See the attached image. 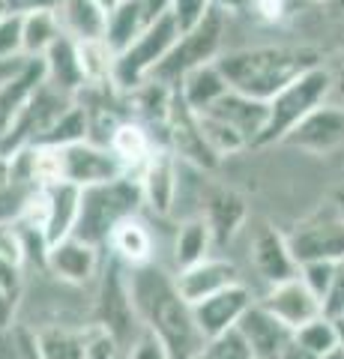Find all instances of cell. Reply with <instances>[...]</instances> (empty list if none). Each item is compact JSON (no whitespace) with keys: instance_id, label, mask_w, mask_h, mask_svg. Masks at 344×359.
<instances>
[{"instance_id":"e0dca14e","label":"cell","mask_w":344,"mask_h":359,"mask_svg":"<svg viewBox=\"0 0 344 359\" xmlns=\"http://www.w3.org/2000/svg\"><path fill=\"white\" fill-rule=\"evenodd\" d=\"M258 302L266 311H273L275 318H279L284 327H291L294 332L324 314V302H320V297H315L299 276L287 278V282L273 285V287H266Z\"/></svg>"},{"instance_id":"9a60e30c","label":"cell","mask_w":344,"mask_h":359,"mask_svg":"<svg viewBox=\"0 0 344 359\" xmlns=\"http://www.w3.org/2000/svg\"><path fill=\"white\" fill-rule=\"evenodd\" d=\"M201 216L207 219L209 231H213L216 249H225L228 243H234L237 233L246 228L249 222V204L237 189L231 186H207L201 195Z\"/></svg>"},{"instance_id":"8992f818","label":"cell","mask_w":344,"mask_h":359,"mask_svg":"<svg viewBox=\"0 0 344 359\" xmlns=\"http://www.w3.org/2000/svg\"><path fill=\"white\" fill-rule=\"evenodd\" d=\"M93 320L102 323V327L114 335L126 351L144 332L135 299H132V287H129V266L120 264L114 255H105L102 269H99Z\"/></svg>"},{"instance_id":"4fadbf2b","label":"cell","mask_w":344,"mask_h":359,"mask_svg":"<svg viewBox=\"0 0 344 359\" xmlns=\"http://www.w3.org/2000/svg\"><path fill=\"white\" fill-rule=\"evenodd\" d=\"M135 177L141 183L144 207L153 216L168 219L177 207V192H180V159L168 147H159Z\"/></svg>"},{"instance_id":"816d5d0a","label":"cell","mask_w":344,"mask_h":359,"mask_svg":"<svg viewBox=\"0 0 344 359\" xmlns=\"http://www.w3.org/2000/svg\"><path fill=\"white\" fill-rule=\"evenodd\" d=\"M9 183V159L6 156H0V186Z\"/></svg>"},{"instance_id":"f35d334b","label":"cell","mask_w":344,"mask_h":359,"mask_svg":"<svg viewBox=\"0 0 344 359\" xmlns=\"http://www.w3.org/2000/svg\"><path fill=\"white\" fill-rule=\"evenodd\" d=\"M209 9H213V0H174L171 15L180 25V30H192L198 21H204Z\"/></svg>"},{"instance_id":"83f0119b","label":"cell","mask_w":344,"mask_h":359,"mask_svg":"<svg viewBox=\"0 0 344 359\" xmlns=\"http://www.w3.org/2000/svg\"><path fill=\"white\" fill-rule=\"evenodd\" d=\"M48 189V224H46V237L48 243H57L72 237L75 222H78V210H81V189L72 183H54Z\"/></svg>"},{"instance_id":"60d3db41","label":"cell","mask_w":344,"mask_h":359,"mask_svg":"<svg viewBox=\"0 0 344 359\" xmlns=\"http://www.w3.org/2000/svg\"><path fill=\"white\" fill-rule=\"evenodd\" d=\"M126 359H171V356H168V351L162 347V341L156 339V335L144 330L126 351Z\"/></svg>"},{"instance_id":"7a4b0ae2","label":"cell","mask_w":344,"mask_h":359,"mask_svg":"<svg viewBox=\"0 0 344 359\" xmlns=\"http://www.w3.org/2000/svg\"><path fill=\"white\" fill-rule=\"evenodd\" d=\"M324 63V54L312 45H258V48L221 51L216 66L228 78L231 90L261 102L279 93L303 72Z\"/></svg>"},{"instance_id":"ab89813d","label":"cell","mask_w":344,"mask_h":359,"mask_svg":"<svg viewBox=\"0 0 344 359\" xmlns=\"http://www.w3.org/2000/svg\"><path fill=\"white\" fill-rule=\"evenodd\" d=\"M33 186H25V183H15V180H9V183L0 186V222L4 219H15L21 212V204H25V198Z\"/></svg>"},{"instance_id":"ba28073f","label":"cell","mask_w":344,"mask_h":359,"mask_svg":"<svg viewBox=\"0 0 344 359\" xmlns=\"http://www.w3.org/2000/svg\"><path fill=\"white\" fill-rule=\"evenodd\" d=\"M75 102V96L60 93L48 81H42L36 87V93L27 99V105L18 111V117L13 120V126L6 129V135L0 138V156H15L18 150L33 147L46 138V132L60 120V114Z\"/></svg>"},{"instance_id":"bcb514c9","label":"cell","mask_w":344,"mask_h":359,"mask_svg":"<svg viewBox=\"0 0 344 359\" xmlns=\"http://www.w3.org/2000/svg\"><path fill=\"white\" fill-rule=\"evenodd\" d=\"M27 60H30V57H9V60H0V84L9 81V78H13L15 72L25 69Z\"/></svg>"},{"instance_id":"11a10c76","label":"cell","mask_w":344,"mask_h":359,"mask_svg":"<svg viewBox=\"0 0 344 359\" xmlns=\"http://www.w3.org/2000/svg\"><path fill=\"white\" fill-rule=\"evenodd\" d=\"M0 15H6V0H0Z\"/></svg>"},{"instance_id":"6da1fadb","label":"cell","mask_w":344,"mask_h":359,"mask_svg":"<svg viewBox=\"0 0 344 359\" xmlns=\"http://www.w3.org/2000/svg\"><path fill=\"white\" fill-rule=\"evenodd\" d=\"M129 287L135 299L141 327L153 332L168 351L171 359H195L207 344L204 332L198 330L192 302H186L177 290L174 273L159 264H144L129 269Z\"/></svg>"},{"instance_id":"d6a6232c","label":"cell","mask_w":344,"mask_h":359,"mask_svg":"<svg viewBox=\"0 0 344 359\" xmlns=\"http://www.w3.org/2000/svg\"><path fill=\"white\" fill-rule=\"evenodd\" d=\"M78 141H90V117H87L84 105L75 99L60 114V120L46 132V138L39 144H51V147H69V144H78Z\"/></svg>"},{"instance_id":"4316f807","label":"cell","mask_w":344,"mask_h":359,"mask_svg":"<svg viewBox=\"0 0 344 359\" xmlns=\"http://www.w3.org/2000/svg\"><path fill=\"white\" fill-rule=\"evenodd\" d=\"M57 18L63 33L72 39H99L105 36L108 13L96 0H57Z\"/></svg>"},{"instance_id":"7402d4cb","label":"cell","mask_w":344,"mask_h":359,"mask_svg":"<svg viewBox=\"0 0 344 359\" xmlns=\"http://www.w3.org/2000/svg\"><path fill=\"white\" fill-rule=\"evenodd\" d=\"M42 66H46V81L54 90H60V93L78 96L87 87V78L78 60V42L72 36H66V33L42 54Z\"/></svg>"},{"instance_id":"7c38bea8","label":"cell","mask_w":344,"mask_h":359,"mask_svg":"<svg viewBox=\"0 0 344 359\" xmlns=\"http://www.w3.org/2000/svg\"><path fill=\"white\" fill-rule=\"evenodd\" d=\"M249 261H252L254 273H258V278L266 287L299 276V264H296V257L291 252V245H287V237L266 222H261L258 228L252 231Z\"/></svg>"},{"instance_id":"1f68e13d","label":"cell","mask_w":344,"mask_h":359,"mask_svg":"<svg viewBox=\"0 0 344 359\" xmlns=\"http://www.w3.org/2000/svg\"><path fill=\"white\" fill-rule=\"evenodd\" d=\"M75 42H78V60H81V69H84L87 84L114 81L117 54L105 42V36H99V39H75Z\"/></svg>"},{"instance_id":"7dc6e473","label":"cell","mask_w":344,"mask_h":359,"mask_svg":"<svg viewBox=\"0 0 344 359\" xmlns=\"http://www.w3.org/2000/svg\"><path fill=\"white\" fill-rule=\"evenodd\" d=\"M171 6H174V0H144V9H147L150 21H156V18H162V15H168V13H171Z\"/></svg>"},{"instance_id":"f1b7e54d","label":"cell","mask_w":344,"mask_h":359,"mask_svg":"<svg viewBox=\"0 0 344 359\" xmlns=\"http://www.w3.org/2000/svg\"><path fill=\"white\" fill-rule=\"evenodd\" d=\"M150 25V15L144 9V0H120V4L108 13V25H105V42L120 54L129 48Z\"/></svg>"},{"instance_id":"ac0fdd59","label":"cell","mask_w":344,"mask_h":359,"mask_svg":"<svg viewBox=\"0 0 344 359\" xmlns=\"http://www.w3.org/2000/svg\"><path fill=\"white\" fill-rule=\"evenodd\" d=\"M174 282H177V290L183 294V299L195 306V302L213 297V294H219V290L242 282V278H240V269H237L234 261L209 255L201 264H192L186 269H174Z\"/></svg>"},{"instance_id":"d590c367","label":"cell","mask_w":344,"mask_h":359,"mask_svg":"<svg viewBox=\"0 0 344 359\" xmlns=\"http://www.w3.org/2000/svg\"><path fill=\"white\" fill-rule=\"evenodd\" d=\"M195 359H254V356L249 351V344L242 341V335L237 330H231L225 335H219V339H209Z\"/></svg>"},{"instance_id":"74e56055","label":"cell","mask_w":344,"mask_h":359,"mask_svg":"<svg viewBox=\"0 0 344 359\" xmlns=\"http://www.w3.org/2000/svg\"><path fill=\"white\" fill-rule=\"evenodd\" d=\"M25 57V42H21V15H0V60Z\"/></svg>"},{"instance_id":"f907efd6","label":"cell","mask_w":344,"mask_h":359,"mask_svg":"<svg viewBox=\"0 0 344 359\" xmlns=\"http://www.w3.org/2000/svg\"><path fill=\"white\" fill-rule=\"evenodd\" d=\"M332 323H336V335H338V344L344 347V314H336V318H332Z\"/></svg>"},{"instance_id":"4dcf8cb0","label":"cell","mask_w":344,"mask_h":359,"mask_svg":"<svg viewBox=\"0 0 344 359\" xmlns=\"http://www.w3.org/2000/svg\"><path fill=\"white\" fill-rule=\"evenodd\" d=\"M36 332V347L42 359H84V339L81 330H69L63 323L33 330Z\"/></svg>"},{"instance_id":"9c48e42d","label":"cell","mask_w":344,"mask_h":359,"mask_svg":"<svg viewBox=\"0 0 344 359\" xmlns=\"http://www.w3.org/2000/svg\"><path fill=\"white\" fill-rule=\"evenodd\" d=\"M287 245L296 257V264H312V261H344V219L329 204V210L315 212L312 219L299 222L287 233Z\"/></svg>"},{"instance_id":"681fc988","label":"cell","mask_w":344,"mask_h":359,"mask_svg":"<svg viewBox=\"0 0 344 359\" xmlns=\"http://www.w3.org/2000/svg\"><path fill=\"white\" fill-rule=\"evenodd\" d=\"M332 207H336V212L344 219V186H338L336 192H332Z\"/></svg>"},{"instance_id":"277c9868","label":"cell","mask_w":344,"mask_h":359,"mask_svg":"<svg viewBox=\"0 0 344 359\" xmlns=\"http://www.w3.org/2000/svg\"><path fill=\"white\" fill-rule=\"evenodd\" d=\"M231 27V13L213 4V9L204 15V21H198L192 30H183L180 39L174 42V48L168 51L156 69H153V81L177 87L183 78L198 69L204 63H216L221 48H225V36Z\"/></svg>"},{"instance_id":"30bf717a","label":"cell","mask_w":344,"mask_h":359,"mask_svg":"<svg viewBox=\"0 0 344 359\" xmlns=\"http://www.w3.org/2000/svg\"><path fill=\"white\" fill-rule=\"evenodd\" d=\"M284 147H296L312 156H329L344 147V105L324 102L305 114L284 135Z\"/></svg>"},{"instance_id":"c3c4849f","label":"cell","mask_w":344,"mask_h":359,"mask_svg":"<svg viewBox=\"0 0 344 359\" xmlns=\"http://www.w3.org/2000/svg\"><path fill=\"white\" fill-rule=\"evenodd\" d=\"M332 93H336L338 99H341V105H344V57H341V63L332 69Z\"/></svg>"},{"instance_id":"8fae6325","label":"cell","mask_w":344,"mask_h":359,"mask_svg":"<svg viewBox=\"0 0 344 359\" xmlns=\"http://www.w3.org/2000/svg\"><path fill=\"white\" fill-rule=\"evenodd\" d=\"M63 156V180L78 189L96 186V183H108V180H117L129 174L111 147L96 141H78L69 144V147H60Z\"/></svg>"},{"instance_id":"d4e9b609","label":"cell","mask_w":344,"mask_h":359,"mask_svg":"<svg viewBox=\"0 0 344 359\" xmlns=\"http://www.w3.org/2000/svg\"><path fill=\"white\" fill-rule=\"evenodd\" d=\"M177 90H180L183 102L195 111V114H201V111H207L209 105H216L221 96L231 90L228 78L221 75V69L216 63H204L198 66V69H192L180 84H177Z\"/></svg>"},{"instance_id":"f546056e","label":"cell","mask_w":344,"mask_h":359,"mask_svg":"<svg viewBox=\"0 0 344 359\" xmlns=\"http://www.w3.org/2000/svg\"><path fill=\"white\" fill-rule=\"evenodd\" d=\"M63 36V25L57 9H39V13L21 15V42H25V57H42L54 42Z\"/></svg>"},{"instance_id":"603a6c76","label":"cell","mask_w":344,"mask_h":359,"mask_svg":"<svg viewBox=\"0 0 344 359\" xmlns=\"http://www.w3.org/2000/svg\"><path fill=\"white\" fill-rule=\"evenodd\" d=\"M42 81H46V66H42V57H30L25 63V69L15 72L9 81L0 84V138H4L6 129L13 126L18 111L27 105V99L36 93V87Z\"/></svg>"},{"instance_id":"cb8c5ba5","label":"cell","mask_w":344,"mask_h":359,"mask_svg":"<svg viewBox=\"0 0 344 359\" xmlns=\"http://www.w3.org/2000/svg\"><path fill=\"white\" fill-rule=\"evenodd\" d=\"M105 249H108V255H114L117 261L126 264L129 269L144 266V264L153 261V233L138 216H132V219L117 224Z\"/></svg>"},{"instance_id":"2e32d148","label":"cell","mask_w":344,"mask_h":359,"mask_svg":"<svg viewBox=\"0 0 344 359\" xmlns=\"http://www.w3.org/2000/svg\"><path fill=\"white\" fill-rule=\"evenodd\" d=\"M254 302L252 290L237 282L225 290H219V294L207 297L201 302H195L192 311H195V320H198V330L204 332V339H219V335H225L231 330H237L240 318L249 311V306Z\"/></svg>"},{"instance_id":"3957f363","label":"cell","mask_w":344,"mask_h":359,"mask_svg":"<svg viewBox=\"0 0 344 359\" xmlns=\"http://www.w3.org/2000/svg\"><path fill=\"white\" fill-rule=\"evenodd\" d=\"M141 207H144V195L135 174H123L117 180H108V183L87 186L81 189V210L72 233L105 249L117 224L138 216Z\"/></svg>"},{"instance_id":"ffe728a7","label":"cell","mask_w":344,"mask_h":359,"mask_svg":"<svg viewBox=\"0 0 344 359\" xmlns=\"http://www.w3.org/2000/svg\"><path fill=\"white\" fill-rule=\"evenodd\" d=\"M207 111L216 114L219 120L231 123V126L249 141V147H258L261 132L266 126V114H270V102H261V99H252L246 93H237V90H228V93L221 96L216 105H209Z\"/></svg>"},{"instance_id":"db71d44e","label":"cell","mask_w":344,"mask_h":359,"mask_svg":"<svg viewBox=\"0 0 344 359\" xmlns=\"http://www.w3.org/2000/svg\"><path fill=\"white\" fill-rule=\"evenodd\" d=\"M96 4H99V6H102V9H105V13H111V9H114V6L120 4V0H96Z\"/></svg>"},{"instance_id":"b9f144b4","label":"cell","mask_w":344,"mask_h":359,"mask_svg":"<svg viewBox=\"0 0 344 359\" xmlns=\"http://www.w3.org/2000/svg\"><path fill=\"white\" fill-rule=\"evenodd\" d=\"M324 314H329V318L344 314V261L336 264V276H332L329 294L324 299Z\"/></svg>"},{"instance_id":"5bb4252c","label":"cell","mask_w":344,"mask_h":359,"mask_svg":"<svg viewBox=\"0 0 344 359\" xmlns=\"http://www.w3.org/2000/svg\"><path fill=\"white\" fill-rule=\"evenodd\" d=\"M102 249L93 243H87L81 237H66L48 245V257H46V269L63 285H87L99 278L102 269Z\"/></svg>"},{"instance_id":"d6986e66","label":"cell","mask_w":344,"mask_h":359,"mask_svg":"<svg viewBox=\"0 0 344 359\" xmlns=\"http://www.w3.org/2000/svg\"><path fill=\"white\" fill-rule=\"evenodd\" d=\"M237 332L242 335V341L249 344V351L254 359H273L282 347L294 339V330L275 318L273 311H266L258 299L249 306V311L240 318Z\"/></svg>"},{"instance_id":"e575fe53","label":"cell","mask_w":344,"mask_h":359,"mask_svg":"<svg viewBox=\"0 0 344 359\" xmlns=\"http://www.w3.org/2000/svg\"><path fill=\"white\" fill-rule=\"evenodd\" d=\"M296 341L305 347V351H312L315 356H324L326 351L338 344V335H336V323H332L329 314H320L315 318L312 323H305V327H299L296 332Z\"/></svg>"},{"instance_id":"f6af8a7d","label":"cell","mask_w":344,"mask_h":359,"mask_svg":"<svg viewBox=\"0 0 344 359\" xmlns=\"http://www.w3.org/2000/svg\"><path fill=\"white\" fill-rule=\"evenodd\" d=\"M273 359H317V356H315L312 351H305V347H303V344H299V341H296V335H294V339H291V341H287V344H284V347H282V351H279V353H275Z\"/></svg>"},{"instance_id":"52a82bcc","label":"cell","mask_w":344,"mask_h":359,"mask_svg":"<svg viewBox=\"0 0 344 359\" xmlns=\"http://www.w3.org/2000/svg\"><path fill=\"white\" fill-rule=\"evenodd\" d=\"M180 25L174 21V15H162L156 21H150L147 30L141 36L117 54V63H114V84L129 93L135 90L138 84L150 81L153 69L168 57V51L174 48V42L180 39Z\"/></svg>"},{"instance_id":"8d00e7d4","label":"cell","mask_w":344,"mask_h":359,"mask_svg":"<svg viewBox=\"0 0 344 359\" xmlns=\"http://www.w3.org/2000/svg\"><path fill=\"white\" fill-rule=\"evenodd\" d=\"M332 276H336V264L332 261H312V264L299 266V278L308 285V290H312L315 297H320V302H324L329 294Z\"/></svg>"},{"instance_id":"7bdbcfd3","label":"cell","mask_w":344,"mask_h":359,"mask_svg":"<svg viewBox=\"0 0 344 359\" xmlns=\"http://www.w3.org/2000/svg\"><path fill=\"white\" fill-rule=\"evenodd\" d=\"M0 290L9 294V297L21 294V266L9 264L4 255H0Z\"/></svg>"},{"instance_id":"836d02e7","label":"cell","mask_w":344,"mask_h":359,"mask_svg":"<svg viewBox=\"0 0 344 359\" xmlns=\"http://www.w3.org/2000/svg\"><path fill=\"white\" fill-rule=\"evenodd\" d=\"M81 339H84V359H126V347L102 323L90 320L87 327H81Z\"/></svg>"},{"instance_id":"ee69618b","label":"cell","mask_w":344,"mask_h":359,"mask_svg":"<svg viewBox=\"0 0 344 359\" xmlns=\"http://www.w3.org/2000/svg\"><path fill=\"white\" fill-rule=\"evenodd\" d=\"M57 0H6V13L13 15H30L39 13V9H54Z\"/></svg>"},{"instance_id":"44dd1931","label":"cell","mask_w":344,"mask_h":359,"mask_svg":"<svg viewBox=\"0 0 344 359\" xmlns=\"http://www.w3.org/2000/svg\"><path fill=\"white\" fill-rule=\"evenodd\" d=\"M108 147L129 174H138L162 144L156 141V135H153V129L147 126V123H141L135 117H126L123 123H117L114 132H111Z\"/></svg>"},{"instance_id":"f5cc1de1","label":"cell","mask_w":344,"mask_h":359,"mask_svg":"<svg viewBox=\"0 0 344 359\" xmlns=\"http://www.w3.org/2000/svg\"><path fill=\"white\" fill-rule=\"evenodd\" d=\"M317 359H344V347H341V344H336L332 351H326L324 356H317Z\"/></svg>"},{"instance_id":"484cf974","label":"cell","mask_w":344,"mask_h":359,"mask_svg":"<svg viewBox=\"0 0 344 359\" xmlns=\"http://www.w3.org/2000/svg\"><path fill=\"white\" fill-rule=\"evenodd\" d=\"M209 255H216V240H213V231H209L207 219L204 216L183 219L174 237V269L201 264Z\"/></svg>"},{"instance_id":"5b68a950","label":"cell","mask_w":344,"mask_h":359,"mask_svg":"<svg viewBox=\"0 0 344 359\" xmlns=\"http://www.w3.org/2000/svg\"><path fill=\"white\" fill-rule=\"evenodd\" d=\"M329 96H332V69H326L324 63L303 72L299 78H294L291 84L282 87L279 93L270 99V114H266V126L261 132L258 147L282 144L284 135L305 114H312L317 105H324Z\"/></svg>"}]
</instances>
